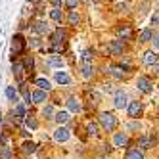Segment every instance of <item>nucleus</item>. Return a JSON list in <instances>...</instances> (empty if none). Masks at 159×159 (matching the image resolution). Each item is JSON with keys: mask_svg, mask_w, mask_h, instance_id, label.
Returning a JSON list of instances; mask_svg holds the SVG:
<instances>
[{"mask_svg": "<svg viewBox=\"0 0 159 159\" xmlns=\"http://www.w3.org/2000/svg\"><path fill=\"white\" fill-rule=\"evenodd\" d=\"M6 98H8V100H12V102H16L17 92H16V88H14V86H8V88H6Z\"/></svg>", "mask_w": 159, "mask_h": 159, "instance_id": "19", "label": "nucleus"}, {"mask_svg": "<svg viewBox=\"0 0 159 159\" xmlns=\"http://www.w3.org/2000/svg\"><path fill=\"white\" fill-rule=\"evenodd\" d=\"M144 63H148V65L157 63V54H153V52H146V54H144Z\"/></svg>", "mask_w": 159, "mask_h": 159, "instance_id": "13", "label": "nucleus"}, {"mask_svg": "<svg viewBox=\"0 0 159 159\" xmlns=\"http://www.w3.org/2000/svg\"><path fill=\"white\" fill-rule=\"evenodd\" d=\"M50 2H52L54 6H61V2H63V0H50Z\"/></svg>", "mask_w": 159, "mask_h": 159, "instance_id": "39", "label": "nucleus"}, {"mask_svg": "<svg viewBox=\"0 0 159 159\" xmlns=\"http://www.w3.org/2000/svg\"><path fill=\"white\" fill-rule=\"evenodd\" d=\"M77 4H79V0H67V8H69V10H73Z\"/></svg>", "mask_w": 159, "mask_h": 159, "instance_id": "35", "label": "nucleus"}, {"mask_svg": "<svg viewBox=\"0 0 159 159\" xmlns=\"http://www.w3.org/2000/svg\"><path fill=\"white\" fill-rule=\"evenodd\" d=\"M16 113L19 117H25V107H23V104H17L16 106Z\"/></svg>", "mask_w": 159, "mask_h": 159, "instance_id": "31", "label": "nucleus"}, {"mask_svg": "<svg viewBox=\"0 0 159 159\" xmlns=\"http://www.w3.org/2000/svg\"><path fill=\"white\" fill-rule=\"evenodd\" d=\"M100 121H102V127H104L107 132L117 127V119H115V115H111V113H102Z\"/></svg>", "mask_w": 159, "mask_h": 159, "instance_id": "2", "label": "nucleus"}, {"mask_svg": "<svg viewBox=\"0 0 159 159\" xmlns=\"http://www.w3.org/2000/svg\"><path fill=\"white\" fill-rule=\"evenodd\" d=\"M52 42H54V52H61L65 48V31H61V29L56 31L52 37Z\"/></svg>", "mask_w": 159, "mask_h": 159, "instance_id": "1", "label": "nucleus"}, {"mask_svg": "<svg viewBox=\"0 0 159 159\" xmlns=\"http://www.w3.org/2000/svg\"><path fill=\"white\" fill-rule=\"evenodd\" d=\"M152 23H159V14H155V16L152 17Z\"/></svg>", "mask_w": 159, "mask_h": 159, "instance_id": "40", "label": "nucleus"}, {"mask_svg": "<svg viewBox=\"0 0 159 159\" xmlns=\"http://www.w3.org/2000/svg\"><path fill=\"white\" fill-rule=\"evenodd\" d=\"M50 17H52L54 21H61V12L56 8V10H52V12H50Z\"/></svg>", "mask_w": 159, "mask_h": 159, "instance_id": "26", "label": "nucleus"}, {"mask_svg": "<svg viewBox=\"0 0 159 159\" xmlns=\"http://www.w3.org/2000/svg\"><path fill=\"white\" fill-rule=\"evenodd\" d=\"M119 37H123V39H130V27L125 25L123 29H119Z\"/></svg>", "mask_w": 159, "mask_h": 159, "instance_id": "24", "label": "nucleus"}, {"mask_svg": "<svg viewBox=\"0 0 159 159\" xmlns=\"http://www.w3.org/2000/svg\"><path fill=\"white\" fill-rule=\"evenodd\" d=\"M12 48H14V52L16 54H21L25 50V39L21 37V35H16L14 37V44H12Z\"/></svg>", "mask_w": 159, "mask_h": 159, "instance_id": "5", "label": "nucleus"}, {"mask_svg": "<svg viewBox=\"0 0 159 159\" xmlns=\"http://www.w3.org/2000/svg\"><path fill=\"white\" fill-rule=\"evenodd\" d=\"M27 125H29L31 129H37V127H39V123H37L35 119H29V121H27Z\"/></svg>", "mask_w": 159, "mask_h": 159, "instance_id": "36", "label": "nucleus"}, {"mask_svg": "<svg viewBox=\"0 0 159 159\" xmlns=\"http://www.w3.org/2000/svg\"><path fill=\"white\" fill-rule=\"evenodd\" d=\"M153 44H155V48L159 50V33H157V37H155V42H153Z\"/></svg>", "mask_w": 159, "mask_h": 159, "instance_id": "41", "label": "nucleus"}, {"mask_svg": "<svg viewBox=\"0 0 159 159\" xmlns=\"http://www.w3.org/2000/svg\"><path fill=\"white\" fill-rule=\"evenodd\" d=\"M136 86H138V90H140V92H150V90H152V81H150V79H148V77H140L138 79V83H136Z\"/></svg>", "mask_w": 159, "mask_h": 159, "instance_id": "3", "label": "nucleus"}, {"mask_svg": "<svg viewBox=\"0 0 159 159\" xmlns=\"http://www.w3.org/2000/svg\"><path fill=\"white\" fill-rule=\"evenodd\" d=\"M83 60H84V61H90V60H92V52H90V50H84V52H83Z\"/></svg>", "mask_w": 159, "mask_h": 159, "instance_id": "34", "label": "nucleus"}, {"mask_svg": "<svg viewBox=\"0 0 159 159\" xmlns=\"http://www.w3.org/2000/svg\"><path fill=\"white\" fill-rule=\"evenodd\" d=\"M115 8H117V10H127V4H125V2H119Z\"/></svg>", "mask_w": 159, "mask_h": 159, "instance_id": "38", "label": "nucleus"}, {"mask_svg": "<svg viewBox=\"0 0 159 159\" xmlns=\"http://www.w3.org/2000/svg\"><path fill=\"white\" fill-rule=\"evenodd\" d=\"M44 100H46V92H44V90H37V92L33 94V102H35V104H40Z\"/></svg>", "mask_w": 159, "mask_h": 159, "instance_id": "15", "label": "nucleus"}, {"mask_svg": "<svg viewBox=\"0 0 159 159\" xmlns=\"http://www.w3.org/2000/svg\"><path fill=\"white\" fill-rule=\"evenodd\" d=\"M138 127H140L138 123H130V125H129V130H136V129H138Z\"/></svg>", "mask_w": 159, "mask_h": 159, "instance_id": "37", "label": "nucleus"}, {"mask_svg": "<svg viewBox=\"0 0 159 159\" xmlns=\"http://www.w3.org/2000/svg\"><path fill=\"white\" fill-rule=\"evenodd\" d=\"M56 121H58L60 125L61 123H67V121H69V113H67V111H58V113H56V117H54Z\"/></svg>", "mask_w": 159, "mask_h": 159, "instance_id": "14", "label": "nucleus"}, {"mask_svg": "<svg viewBox=\"0 0 159 159\" xmlns=\"http://www.w3.org/2000/svg\"><path fill=\"white\" fill-rule=\"evenodd\" d=\"M33 65H35V60H33L31 56H27V58L23 60V67L25 69H33Z\"/></svg>", "mask_w": 159, "mask_h": 159, "instance_id": "25", "label": "nucleus"}, {"mask_svg": "<svg viewBox=\"0 0 159 159\" xmlns=\"http://www.w3.org/2000/svg\"><path fill=\"white\" fill-rule=\"evenodd\" d=\"M67 107H69L71 111H75V113L81 111V104H79L77 98H69V100H67Z\"/></svg>", "mask_w": 159, "mask_h": 159, "instance_id": "12", "label": "nucleus"}, {"mask_svg": "<svg viewBox=\"0 0 159 159\" xmlns=\"http://www.w3.org/2000/svg\"><path fill=\"white\" fill-rule=\"evenodd\" d=\"M42 115H44V117H52V115H54V107H52V106H46V107L42 109Z\"/></svg>", "mask_w": 159, "mask_h": 159, "instance_id": "29", "label": "nucleus"}, {"mask_svg": "<svg viewBox=\"0 0 159 159\" xmlns=\"http://www.w3.org/2000/svg\"><path fill=\"white\" fill-rule=\"evenodd\" d=\"M113 144H115V146H125V144H127V136H125V134H115V138H113Z\"/></svg>", "mask_w": 159, "mask_h": 159, "instance_id": "17", "label": "nucleus"}, {"mask_svg": "<svg viewBox=\"0 0 159 159\" xmlns=\"http://www.w3.org/2000/svg\"><path fill=\"white\" fill-rule=\"evenodd\" d=\"M54 140L56 142H67V140H69V130L63 129V127H60L58 130L54 132Z\"/></svg>", "mask_w": 159, "mask_h": 159, "instance_id": "6", "label": "nucleus"}, {"mask_svg": "<svg viewBox=\"0 0 159 159\" xmlns=\"http://www.w3.org/2000/svg\"><path fill=\"white\" fill-rule=\"evenodd\" d=\"M109 73H111L113 77H117V79H123V77H125L123 67H109Z\"/></svg>", "mask_w": 159, "mask_h": 159, "instance_id": "18", "label": "nucleus"}, {"mask_svg": "<svg viewBox=\"0 0 159 159\" xmlns=\"http://www.w3.org/2000/svg\"><path fill=\"white\" fill-rule=\"evenodd\" d=\"M56 81H58L60 84H69L71 83V77L67 75L65 71H56Z\"/></svg>", "mask_w": 159, "mask_h": 159, "instance_id": "9", "label": "nucleus"}, {"mask_svg": "<svg viewBox=\"0 0 159 159\" xmlns=\"http://www.w3.org/2000/svg\"><path fill=\"white\" fill-rule=\"evenodd\" d=\"M81 71H83V77L84 79H90V77H92V73H94V67H92V63H90V61H84L83 67H81Z\"/></svg>", "mask_w": 159, "mask_h": 159, "instance_id": "10", "label": "nucleus"}, {"mask_svg": "<svg viewBox=\"0 0 159 159\" xmlns=\"http://www.w3.org/2000/svg\"><path fill=\"white\" fill-rule=\"evenodd\" d=\"M69 23H71V25L79 23V16H77V12H71V14H69Z\"/></svg>", "mask_w": 159, "mask_h": 159, "instance_id": "33", "label": "nucleus"}, {"mask_svg": "<svg viewBox=\"0 0 159 159\" xmlns=\"http://www.w3.org/2000/svg\"><path fill=\"white\" fill-rule=\"evenodd\" d=\"M153 142H155L153 138H142V140H140V148L148 150V148H152V146H153Z\"/></svg>", "mask_w": 159, "mask_h": 159, "instance_id": "22", "label": "nucleus"}, {"mask_svg": "<svg viewBox=\"0 0 159 159\" xmlns=\"http://www.w3.org/2000/svg\"><path fill=\"white\" fill-rule=\"evenodd\" d=\"M14 73L17 77H21V73H23V65H21V63H14Z\"/></svg>", "mask_w": 159, "mask_h": 159, "instance_id": "32", "label": "nucleus"}, {"mask_svg": "<svg viewBox=\"0 0 159 159\" xmlns=\"http://www.w3.org/2000/svg\"><path fill=\"white\" fill-rule=\"evenodd\" d=\"M113 106H115L117 109H123L125 106H127V94H125L123 90H119V92L115 94V98H113Z\"/></svg>", "mask_w": 159, "mask_h": 159, "instance_id": "4", "label": "nucleus"}, {"mask_svg": "<svg viewBox=\"0 0 159 159\" xmlns=\"http://www.w3.org/2000/svg\"><path fill=\"white\" fill-rule=\"evenodd\" d=\"M48 65H52V67H61V65H63V61H61L60 58H52V60L48 61Z\"/></svg>", "mask_w": 159, "mask_h": 159, "instance_id": "30", "label": "nucleus"}, {"mask_svg": "<svg viewBox=\"0 0 159 159\" xmlns=\"http://www.w3.org/2000/svg\"><path fill=\"white\" fill-rule=\"evenodd\" d=\"M35 150H37V146L33 144V142H25L23 144V152L25 153H35Z\"/></svg>", "mask_w": 159, "mask_h": 159, "instance_id": "23", "label": "nucleus"}, {"mask_svg": "<svg viewBox=\"0 0 159 159\" xmlns=\"http://www.w3.org/2000/svg\"><path fill=\"white\" fill-rule=\"evenodd\" d=\"M21 92H23V98H25V102H31V100H33V96H31V92L27 90V86H23V84H21Z\"/></svg>", "mask_w": 159, "mask_h": 159, "instance_id": "28", "label": "nucleus"}, {"mask_svg": "<svg viewBox=\"0 0 159 159\" xmlns=\"http://www.w3.org/2000/svg\"><path fill=\"white\" fill-rule=\"evenodd\" d=\"M107 48H109L111 54H115V56L117 54H123V40H111Z\"/></svg>", "mask_w": 159, "mask_h": 159, "instance_id": "7", "label": "nucleus"}, {"mask_svg": "<svg viewBox=\"0 0 159 159\" xmlns=\"http://www.w3.org/2000/svg\"><path fill=\"white\" fill-rule=\"evenodd\" d=\"M37 86H40V90H50V81L48 79H37Z\"/></svg>", "mask_w": 159, "mask_h": 159, "instance_id": "16", "label": "nucleus"}, {"mask_svg": "<svg viewBox=\"0 0 159 159\" xmlns=\"http://www.w3.org/2000/svg\"><path fill=\"white\" fill-rule=\"evenodd\" d=\"M33 29H35L37 33H46L48 31V27H46V23H42V21H37L35 25H33Z\"/></svg>", "mask_w": 159, "mask_h": 159, "instance_id": "21", "label": "nucleus"}, {"mask_svg": "<svg viewBox=\"0 0 159 159\" xmlns=\"http://www.w3.org/2000/svg\"><path fill=\"white\" fill-rule=\"evenodd\" d=\"M125 159H144V155L138 152V150H130L129 153H127V157Z\"/></svg>", "mask_w": 159, "mask_h": 159, "instance_id": "20", "label": "nucleus"}, {"mask_svg": "<svg viewBox=\"0 0 159 159\" xmlns=\"http://www.w3.org/2000/svg\"><path fill=\"white\" fill-rule=\"evenodd\" d=\"M152 39H153V31H152V29H144V31L140 33V37H138L140 42H150Z\"/></svg>", "mask_w": 159, "mask_h": 159, "instance_id": "11", "label": "nucleus"}, {"mask_svg": "<svg viewBox=\"0 0 159 159\" xmlns=\"http://www.w3.org/2000/svg\"><path fill=\"white\" fill-rule=\"evenodd\" d=\"M86 129H88V134H92V136L98 134V125H96V123H88Z\"/></svg>", "mask_w": 159, "mask_h": 159, "instance_id": "27", "label": "nucleus"}, {"mask_svg": "<svg viewBox=\"0 0 159 159\" xmlns=\"http://www.w3.org/2000/svg\"><path fill=\"white\" fill-rule=\"evenodd\" d=\"M140 111H142V104H140V102H130V104H129V115L130 117H136Z\"/></svg>", "mask_w": 159, "mask_h": 159, "instance_id": "8", "label": "nucleus"}]
</instances>
